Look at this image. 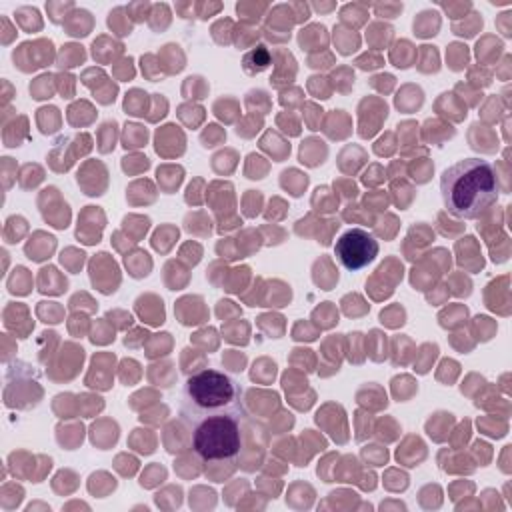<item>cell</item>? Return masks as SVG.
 I'll use <instances>...</instances> for the list:
<instances>
[{"instance_id":"cell-2","label":"cell","mask_w":512,"mask_h":512,"mask_svg":"<svg viewBox=\"0 0 512 512\" xmlns=\"http://www.w3.org/2000/svg\"><path fill=\"white\" fill-rule=\"evenodd\" d=\"M446 210L462 220L484 214L498 198V176L488 160L464 158L448 166L440 178Z\"/></svg>"},{"instance_id":"cell-1","label":"cell","mask_w":512,"mask_h":512,"mask_svg":"<svg viewBox=\"0 0 512 512\" xmlns=\"http://www.w3.org/2000/svg\"><path fill=\"white\" fill-rule=\"evenodd\" d=\"M180 420L192 430L200 424L238 420L244 422L246 408L240 384L226 372L206 368L192 374L180 392Z\"/></svg>"},{"instance_id":"cell-3","label":"cell","mask_w":512,"mask_h":512,"mask_svg":"<svg viewBox=\"0 0 512 512\" xmlns=\"http://www.w3.org/2000/svg\"><path fill=\"white\" fill-rule=\"evenodd\" d=\"M192 448L204 460L234 458L242 448V422L222 420L192 428Z\"/></svg>"},{"instance_id":"cell-4","label":"cell","mask_w":512,"mask_h":512,"mask_svg":"<svg viewBox=\"0 0 512 512\" xmlns=\"http://www.w3.org/2000/svg\"><path fill=\"white\" fill-rule=\"evenodd\" d=\"M378 254V242L362 228H350L334 244V256L346 270L368 266Z\"/></svg>"},{"instance_id":"cell-5","label":"cell","mask_w":512,"mask_h":512,"mask_svg":"<svg viewBox=\"0 0 512 512\" xmlns=\"http://www.w3.org/2000/svg\"><path fill=\"white\" fill-rule=\"evenodd\" d=\"M250 62H256L252 74L266 70V68H268V52H266V48H264V46H258L256 50H252L250 54H246V56H244V66L250 64Z\"/></svg>"}]
</instances>
